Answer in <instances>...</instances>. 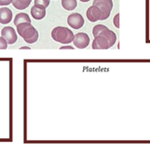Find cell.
<instances>
[{
    "mask_svg": "<svg viewBox=\"0 0 150 160\" xmlns=\"http://www.w3.org/2000/svg\"><path fill=\"white\" fill-rule=\"evenodd\" d=\"M92 34L95 37L92 42V48L94 50H107L112 47L117 41L116 34L103 25H95Z\"/></svg>",
    "mask_w": 150,
    "mask_h": 160,
    "instance_id": "obj_1",
    "label": "cell"
},
{
    "mask_svg": "<svg viewBox=\"0 0 150 160\" xmlns=\"http://www.w3.org/2000/svg\"><path fill=\"white\" fill-rule=\"evenodd\" d=\"M17 33L27 43L32 44L38 40L39 34L31 23H24L17 26Z\"/></svg>",
    "mask_w": 150,
    "mask_h": 160,
    "instance_id": "obj_2",
    "label": "cell"
},
{
    "mask_svg": "<svg viewBox=\"0 0 150 160\" xmlns=\"http://www.w3.org/2000/svg\"><path fill=\"white\" fill-rule=\"evenodd\" d=\"M52 38L62 44H69L73 41L74 34L72 30L64 26H57L52 31Z\"/></svg>",
    "mask_w": 150,
    "mask_h": 160,
    "instance_id": "obj_3",
    "label": "cell"
},
{
    "mask_svg": "<svg viewBox=\"0 0 150 160\" xmlns=\"http://www.w3.org/2000/svg\"><path fill=\"white\" fill-rule=\"evenodd\" d=\"M93 6H96L97 8L101 10L103 14L104 20L108 19L110 13L113 8V2L112 0H94L93 1Z\"/></svg>",
    "mask_w": 150,
    "mask_h": 160,
    "instance_id": "obj_4",
    "label": "cell"
},
{
    "mask_svg": "<svg viewBox=\"0 0 150 160\" xmlns=\"http://www.w3.org/2000/svg\"><path fill=\"white\" fill-rule=\"evenodd\" d=\"M67 23L73 29H80L84 25V19L82 16L79 13H73L67 18Z\"/></svg>",
    "mask_w": 150,
    "mask_h": 160,
    "instance_id": "obj_5",
    "label": "cell"
},
{
    "mask_svg": "<svg viewBox=\"0 0 150 160\" xmlns=\"http://www.w3.org/2000/svg\"><path fill=\"white\" fill-rule=\"evenodd\" d=\"M90 36L85 33H79L75 34L73 38V44L79 49H84L90 44Z\"/></svg>",
    "mask_w": 150,
    "mask_h": 160,
    "instance_id": "obj_6",
    "label": "cell"
},
{
    "mask_svg": "<svg viewBox=\"0 0 150 160\" xmlns=\"http://www.w3.org/2000/svg\"><path fill=\"white\" fill-rule=\"evenodd\" d=\"M86 16H87V18L92 23L97 22L99 20H100V21L104 20L103 14H102L101 10L99 8H97L96 6H93V5L88 8L87 12H86Z\"/></svg>",
    "mask_w": 150,
    "mask_h": 160,
    "instance_id": "obj_7",
    "label": "cell"
},
{
    "mask_svg": "<svg viewBox=\"0 0 150 160\" xmlns=\"http://www.w3.org/2000/svg\"><path fill=\"white\" fill-rule=\"evenodd\" d=\"M2 37L7 41V42L8 44H13L17 42V34L16 30L13 28V27H10V26H7V27H4L2 32Z\"/></svg>",
    "mask_w": 150,
    "mask_h": 160,
    "instance_id": "obj_8",
    "label": "cell"
},
{
    "mask_svg": "<svg viewBox=\"0 0 150 160\" xmlns=\"http://www.w3.org/2000/svg\"><path fill=\"white\" fill-rule=\"evenodd\" d=\"M31 15L34 19L41 20L46 15V8L39 5H34L31 8Z\"/></svg>",
    "mask_w": 150,
    "mask_h": 160,
    "instance_id": "obj_9",
    "label": "cell"
},
{
    "mask_svg": "<svg viewBox=\"0 0 150 160\" xmlns=\"http://www.w3.org/2000/svg\"><path fill=\"white\" fill-rule=\"evenodd\" d=\"M13 13L8 8H0V24H8L12 20Z\"/></svg>",
    "mask_w": 150,
    "mask_h": 160,
    "instance_id": "obj_10",
    "label": "cell"
},
{
    "mask_svg": "<svg viewBox=\"0 0 150 160\" xmlns=\"http://www.w3.org/2000/svg\"><path fill=\"white\" fill-rule=\"evenodd\" d=\"M24 23H31V19L29 16L27 14L25 13H19L17 14L16 17H15V20H14V24L16 26H17L20 24H24Z\"/></svg>",
    "mask_w": 150,
    "mask_h": 160,
    "instance_id": "obj_11",
    "label": "cell"
},
{
    "mask_svg": "<svg viewBox=\"0 0 150 160\" xmlns=\"http://www.w3.org/2000/svg\"><path fill=\"white\" fill-rule=\"evenodd\" d=\"M32 0H13L12 4L17 9L23 10V9L27 8L29 5L31 4Z\"/></svg>",
    "mask_w": 150,
    "mask_h": 160,
    "instance_id": "obj_12",
    "label": "cell"
},
{
    "mask_svg": "<svg viewBox=\"0 0 150 160\" xmlns=\"http://www.w3.org/2000/svg\"><path fill=\"white\" fill-rule=\"evenodd\" d=\"M62 6L68 11H72L76 8L77 1L76 0H62Z\"/></svg>",
    "mask_w": 150,
    "mask_h": 160,
    "instance_id": "obj_13",
    "label": "cell"
},
{
    "mask_svg": "<svg viewBox=\"0 0 150 160\" xmlns=\"http://www.w3.org/2000/svg\"><path fill=\"white\" fill-rule=\"evenodd\" d=\"M34 5H39L47 8L50 5V0H34Z\"/></svg>",
    "mask_w": 150,
    "mask_h": 160,
    "instance_id": "obj_14",
    "label": "cell"
},
{
    "mask_svg": "<svg viewBox=\"0 0 150 160\" xmlns=\"http://www.w3.org/2000/svg\"><path fill=\"white\" fill-rule=\"evenodd\" d=\"M8 42L7 41L3 38V37H0V50H5V49H7L8 48Z\"/></svg>",
    "mask_w": 150,
    "mask_h": 160,
    "instance_id": "obj_15",
    "label": "cell"
},
{
    "mask_svg": "<svg viewBox=\"0 0 150 160\" xmlns=\"http://www.w3.org/2000/svg\"><path fill=\"white\" fill-rule=\"evenodd\" d=\"M113 23H114V25H115L117 28L119 27V15H118V14H117V15L115 16V17H114Z\"/></svg>",
    "mask_w": 150,
    "mask_h": 160,
    "instance_id": "obj_16",
    "label": "cell"
},
{
    "mask_svg": "<svg viewBox=\"0 0 150 160\" xmlns=\"http://www.w3.org/2000/svg\"><path fill=\"white\" fill-rule=\"evenodd\" d=\"M13 0H0V6H8L10 3H12Z\"/></svg>",
    "mask_w": 150,
    "mask_h": 160,
    "instance_id": "obj_17",
    "label": "cell"
},
{
    "mask_svg": "<svg viewBox=\"0 0 150 160\" xmlns=\"http://www.w3.org/2000/svg\"><path fill=\"white\" fill-rule=\"evenodd\" d=\"M61 49H62H62H71V50H72L73 47H72V46H69V45H65V46L61 47Z\"/></svg>",
    "mask_w": 150,
    "mask_h": 160,
    "instance_id": "obj_18",
    "label": "cell"
},
{
    "mask_svg": "<svg viewBox=\"0 0 150 160\" xmlns=\"http://www.w3.org/2000/svg\"><path fill=\"white\" fill-rule=\"evenodd\" d=\"M21 49H30V47H27V46H25V47H21Z\"/></svg>",
    "mask_w": 150,
    "mask_h": 160,
    "instance_id": "obj_19",
    "label": "cell"
},
{
    "mask_svg": "<svg viewBox=\"0 0 150 160\" xmlns=\"http://www.w3.org/2000/svg\"><path fill=\"white\" fill-rule=\"evenodd\" d=\"M80 1H82V2H89L90 0H80Z\"/></svg>",
    "mask_w": 150,
    "mask_h": 160,
    "instance_id": "obj_20",
    "label": "cell"
}]
</instances>
